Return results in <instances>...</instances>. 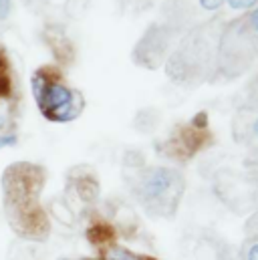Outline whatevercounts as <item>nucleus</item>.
Masks as SVG:
<instances>
[{
    "label": "nucleus",
    "mask_w": 258,
    "mask_h": 260,
    "mask_svg": "<svg viewBox=\"0 0 258 260\" xmlns=\"http://www.w3.org/2000/svg\"><path fill=\"white\" fill-rule=\"evenodd\" d=\"M184 192L180 172L172 168H147L137 176V196L153 212L170 214Z\"/></svg>",
    "instance_id": "obj_1"
},
{
    "label": "nucleus",
    "mask_w": 258,
    "mask_h": 260,
    "mask_svg": "<svg viewBox=\"0 0 258 260\" xmlns=\"http://www.w3.org/2000/svg\"><path fill=\"white\" fill-rule=\"evenodd\" d=\"M37 105L49 121H57V123L73 121L83 109V101L79 99V93L51 79L37 97Z\"/></svg>",
    "instance_id": "obj_2"
},
{
    "label": "nucleus",
    "mask_w": 258,
    "mask_h": 260,
    "mask_svg": "<svg viewBox=\"0 0 258 260\" xmlns=\"http://www.w3.org/2000/svg\"><path fill=\"white\" fill-rule=\"evenodd\" d=\"M166 43H168V39L162 32V26H151L147 30V35L141 39V43L135 47V61H139L143 65L145 57H151V51H155V57L159 61L166 53Z\"/></svg>",
    "instance_id": "obj_3"
},
{
    "label": "nucleus",
    "mask_w": 258,
    "mask_h": 260,
    "mask_svg": "<svg viewBox=\"0 0 258 260\" xmlns=\"http://www.w3.org/2000/svg\"><path fill=\"white\" fill-rule=\"evenodd\" d=\"M242 260H258V238H248L242 246Z\"/></svg>",
    "instance_id": "obj_4"
},
{
    "label": "nucleus",
    "mask_w": 258,
    "mask_h": 260,
    "mask_svg": "<svg viewBox=\"0 0 258 260\" xmlns=\"http://www.w3.org/2000/svg\"><path fill=\"white\" fill-rule=\"evenodd\" d=\"M230 4V8L234 10H246V8H252L258 0H226Z\"/></svg>",
    "instance_id": "obj_5"
},
{
    "label": "nucleus",
    "mask_w": 258,
    "mask_h": 260,
    "mask_svg": "<svg viewBox=\"0 0 258 260\" xmlns=\"http://www.w3.org/2000/svg\"><path fill=\"white\" fill-rule=\"evenodd\" d=\"M18 141V137L14 135V133H4V135H0V149L2 147H10V145H14Z\"/></svg>",
    "instance_id": "obj_6"
},
{
    "label": "nucleus",
    "mask_w": 258,
    "mask_h": 260,
    "mask_svg": "<svg viewBox=\"0 0 258 260\" xmlns=\"http://www.w3.org/2000/svg\"><path fill=\"white\" fill-rule=\"evenodd\" d=\"M222 2H224V0H200V6H202L204 10H218V8L222 6Z\"/></svg>",
    "instance_id": "obj_7"
},
{
    "label": "nucleus",
    "mask_w": 258,
    "mask_h": 260,
    "mask_svg": "<svg viewBox=\"0 0 258 260\" xmlns=\"http://www.w3.org/2000/svg\"><path fill=\"white\" fill-rule=\"evenodd\" d=\"M10 0H0V20H4V18H8V14H10Z\"/></svg>",
    "instance_id": "obj_8"
},
{
    "label": "nucleus",
    "mask_w": 258,
    "mask_h": 260,
    "mask_svg": "<svg viewBox=\"0 0 258 260\" xmlns=\"http://www.w3.org/2000/svg\"><path fill=\"white\" fill-rule=\"evenodd\" d=\"M248 20H250V26L258 32V8H254V10L250 12V18H248Z\"/></svg>",
    "instance_id": "obj_9"
},
{
    "label": "nucleus",
    "mask_w": 258,
    "mask_h": 260,
    "mask_svg": "<svg viewBox=\"0 0 258 260\" xmlns=\"http://www.w3.org/2000/svg\"><path fill=\"white\" fill-rule=\"evenodd\" d=\"M252 135H254V139L258 141V117L252 121Z\"/></svg>",
    "instance_id": "obj_10"
},
{
    "label": "nucleus",
    "mask_w": 258,
    "mask_h": 260,
    "mask_svg": "<svg viewBox=\"0 0 258 260\" xmlns=\"http://www.w3.org/2000/svg\"><path fill=\"white\" fill-rule=\"evenodd\" d=\"M2 69H4V59L0 57V73H2Z\"/></svg>",
    "instance_id": "obj_11"
},
{
    "label": "nucleus",
    "mask_w": 258,
    "mask_h": 260,
    "mask_svg": "<svg viewBox=\"0 0 258 260\" xmlns=\"http://www.w3.org/2000/svg\"><path fill=\"white\" fill-rule=\"evenodd\" d=\"M252 222H258V216H256V218H254V220H252Z\"/></svg>",
    "instance_id": "obj_12"
}]
</instances>
